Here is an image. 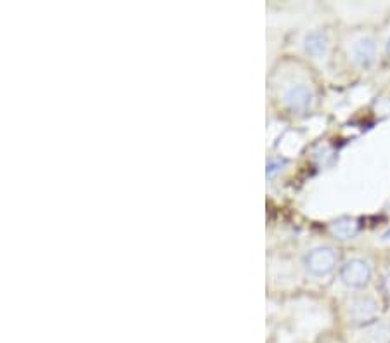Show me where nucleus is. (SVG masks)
<instances>
[{
	"label": "nucleus",
	"mask_w": 390,
	"mask_h": 343,
	"mask_svg": "<svg viewBox=\"0 0 390 343\" xmlns=\"http://www.w3.org/2000/svg\"><path fill=\"white\" fill-rule=\"evenodd\" d=\"M381 307L375 295L354 293L345 302V317L352 326H369L380 319Z\"/></svg>",
	"instance_id": "f257e3e1"
},
{
	"label": "nucleus",
	"mask_w": 390,
	"mask_h": 343,
	"mask_svg": "<svg viewBox=\"0 0 390 343\" xmlns=\"http://www.w3.org/2000/svg\"><path fill=\"white\" fill-rule=\"evenodd\" d=\"M303 263L310 274L316 278H325L340 266V255L333 246H316L307 251Z\"/></svg>",
	"instance_id": "f03ea898"
},
{
	"label": "nucleus",
	"mask_w": 390,
	"mask_h": 343,
	"mask_svg": "<svg viewBox=\"0 0 390 343\" xmlns=\"http://www.w3.org/2000/svg\"><path fill=\"white\" fill-rule=\"evenodd\" d=\"M340 278L350 290H364L372 283L373 267L364 258H350L340 266Z\"/></svg>",
	"instance_id": "7ed1b4c3"
},
{
	"label": "nucleus",
	"mask_w": 390,
	"mask_h": 343,
	"mask_svg": "<svg viewBox=\"0 0 390 343\" xmlns=\"http://www.w3.org/2000/svg\"><path fill=\"white\" fill-rule=\"evenodd\" d=\"M349 56L354 65L361 68H369L378 56V45L375 37L372 35H361L349 45Z\"/></svg>",
	"instance_id": "20e7f679"
},
{
	"label": "nucleus",
	"mask_w": 390,
	"mask_h": 343,
	"mask_svg": "<svg viewBox=\"0 0 390 343\" xmlns=\"http://www.w3.org/2000/svg\"><path fill=\"white\" fill-rule=\"evenodd\" d=\"M328 47H330V38L328 35H326V31L314 30L305 37V50L309 56L323 58L326 53H328Z\"/></svg>",
	"instance_id": "39448f33"
},
{
	"label": "nucleus",
	"mask_w": 390,
	"mask_h": 343,
	"mask_svg": "<svg viewBox=\"0 0 390 343\" xmlns=\"http://www.w3.org/2000/svg\"><path fill=\"white\" fill-rule=\"evenodd\" d=\"M366 343H390V322L378 319L373 325L366 326Z\"/></svg>",
	"instance_id": "423d86ee"
},
{
	"label": "nucleus",
	"mask_w": 390,
	"mask_h": 343,
	"mask_svg": "<svg viewBox=\"0 0 390 343\" xmlns=\"http://www.w3.org/2000/svg\"><path fill=\"white\" fill-rule=\"evenodd\" d=\"M332 232L338 239H352L359 232V224L350 217H342L332 224Z\"/></svg>",
	"instance_id": "0eeeda50"
},
{
	"label": "nucleus",
	"mask_w": 390,
	"mask_h": 343,
	"mask_svg": "<svg viewBox=\"0 0 390 343\" xmlns=\"http://www.w3.org/2000/svg\"><path fill=\"white\" fill-rule=\"evenodd\" d=\"M381 291H384L385 297L390 300V269L381 276Z\"/></svg>",
	"instance_id": "6e6552de"
},
{
	"label": "nucleus",
	"mask_w": 390,
	"mask_h": 343,
	"mask_svg": "<svg viewBox=\"0 0 390 343\" xmlns=\"http://www.w3.org/2000/svg\"><path fill=\"white\" fill-rule=\"evenodd\" d=\"M385 54H387V58L390 59V37L387 38V42H385Z\"/></svg>",
	"instance_id": "1a4fd4ad"
}]
</instances>
